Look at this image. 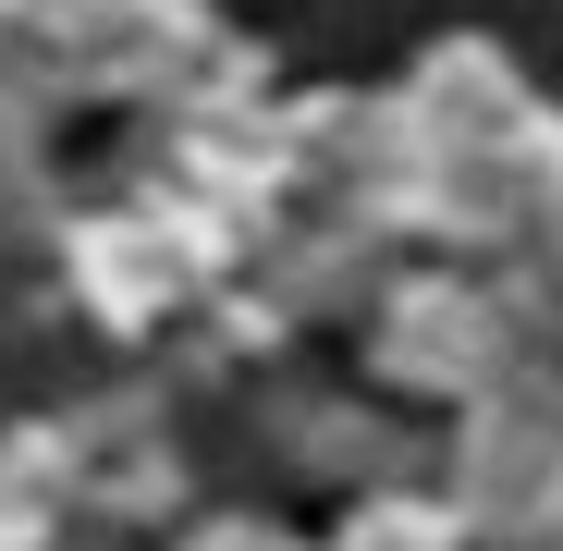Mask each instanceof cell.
Listing matches in <instances>:
<instances>
[{"instance_id":"6da1fadb","label":"cell","mask_w":563,"mask_h":551,"mask_svg":"<svg viewBox=\"0 0 563 551\" xmlns=\"http://www.w3.org/2000/svg\"><path fill=\"white\" fill-rule=\"evenodd\" d=\"M343 551H465V527H429V515H367Z\"/></svg>"}]
</instances>
